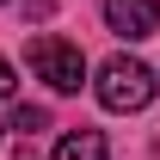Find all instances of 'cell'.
Segmentation results:
<instances>
[{
    "label": "cell",
    "mask_w": 160,
    "mask_h": 160,
    "mask_svg": "<svg viewBox=\"0 0 160 160\" xmlns=\"http://www.w3.org/2000/svg\"><path fill=\"white\" fill-rule=\"evenodd\" d=\"M31 68H37V80H49L56 92H80V80H86V56H80V43L56 37V31L31 37Z\"/></svg>",
    "instance_id": "2"
},
{
    "label": "cell",
    "mask_w": 160,
    "mask_h": 160,
    "mask_svg": "<svg viewBox=\"0 0 160 160\" xmlns=\"http://www.w3.org/2000/svg\"><path fill=\"white\" fill-rule=\"evenodd\" d=\"M56 160H105V136L99 129H68L56 142Z\"/></svg>",
    "instance_id": "4"
},
{
    "label": "cell",
    "mask_w": 160,
    "mask_h": 160,
    "mask_svg": "<svg viewBox=\"0 0 160 160\" xmlns=\"http://www.w3.org/2000/svg\"><path fill=\"white\" fill-rule=\"evenodd\" d=\"M12 86H19V80H12V62L0 56V99H12Z\"/></svg>",
    "instance_id": "6"
},
{
    "label": "cell",
    "mask_w": 160,
    "mask_h": 160,
    "mask_svg": "<svg viewBox=\"0 0 160 160\" xmlns=\"http://www.w3.org/2000/svg\"><path fill=\"white\" fill-rule=\"evenodd\" d=\"M92 92H99L105 111H142V105L154 99V68H142L136 56H111L92 80Z\"/></svg>",
    "instance_id": "1"
},
{
    "label": "cell",
    "mask_w": 160,
    "mask_h": 160,
    "mask_svg": "<svg viewBox=\"0 0 160 160\" xmlns=\"http://www.w3.org/2000/svg\"><path fill=\"white\" fill-rule=\"evenodd\" d=\"M105 25H111L117 37L142 43V37L160 31V6H154V0H105Z\"/></svg>",
    "instance_id": "3"
},
{
    "label": "cell",
    "mask_w": 160,
    "mask_h": 160,
    "mask_svg": "<svg viewBox=\"0 0 160 160\" xmlns=\"http://www.w3.org/2000/svg\"><path fill=\"white\" fill-rule=\"evenodd\" d=\"M12 129L37 136V129H49V111H37V105H19V111H12Z\"/></svg>",
    "instance_id": "5"
}]
</instances>
